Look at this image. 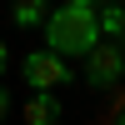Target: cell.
I'll return each mask as SVG.
<instances>
[{"label":"cell","mask_w":125,"mask_h":125,"mask_svg":"<svg viewBox=\"0 0 125 125\" xmlns=\"http://www.w3.org/2000/svg\"><path fill=\"white\" fill-rule=\"evenodd\" d=\"M100 10H80V5H60L45 20V50L55 55H90L100 45Z\"/></svg>","instance_id":"6da1fadb"},{"label":"cell","mask_w":125,"mask_h":125,"mask_svg":"<svg viewBox=\"0 0 125 125\" xmlns=\"http://www.w3.org/2000/svg\"><path fill=\"white\" fill-rule=\"evenodd\" d=\"M20 80H25L30 90H50V95H55V90L70 80V65H65V55H55V50H35V55L20 60Z\"/></svg>","instance_id":"7a4b0ae2"},{"label":"cell","mask_w":125,"mask_h":125,"mask_svg":"<svg viewBox=\"0 0 125 125\" xmlns=\"http://www.w3.org/2000/svg\"><path fill=\"white\" fill-rule=\"evenodd\" d=\"M120 75H125V55H120V45L100 40V45L85 55V85H90V90H110V85H120Z\"/></svg>","instance_id":"3957f363"},{"label":"cell","mask_w":125,"mask_h":125,"mask_svg":"<svg viewBox=\"0 0 125 125\" xmlns=\"http://www.w3.org/2000/svg\"><path fill=\"white\" fill-rule=\"evenodd\" d=\"M20 125H60V100L50 90H35V95L20 105Z\"/></svg>","instance_id":"277c9868"},{"label":"cell","mask_w":125,"mask_h":125,"mask_svg":"<svg viewBox=\"0 0 125 125\" xmlns=\"http://www.w3.org/2000/svg\"><path fill=\"white\" fill-rule=\"evenodd\" d=\"M10 20H15L20 30H45V20H50V5L45 0H15V10H10Z\"/></svg>","instance_id":"5b68a950"},{"label":"cell","mask_w":125,"mask_h":125,"mask_svg":"<svg viewBox=\"0 0 125 125\" xmlns=\"http://www.w3.org/2000/svg\"><path fill=\"white\" fill-rule=\"evenodd\" d=\"M100 35H105V40H125V10L120 5H105V10H100Z\"/></svg>","instance_id":"8992f818"},{"label":"cell","mask_w":125,"mask_h":125,"mask_svg":"<svg viewBox=\"0 0 125 125\" xmlns=\"http://www.w3.org/2000/svg\"><path fill=\"white\" fill-rule=\"evenodd\" d=\"M60 5H80V10H100V0H60Z\"/></svg>","instance_id":"52a82bcc"},{"label":"cell","mask_w":125,"mask_h":125,"mask_svg":"<svg viewBox=\"0 0 125 125\" xmlns=\"http://www.w3.org/2000/svg\"><path fill=\"white\" fill-rule=\"evenodd\" d=\"M5 70H10V45L0 40V75H5Z\"/></svg>","instance_id":"ba28073f"},{"label":"cell","mask_w":125,"mask_h":125,"mask_svg":"<svg viewBox=\"0 0 125 125\" xmlns=\"http://www.w3.org/2000/svg\"><path fill=\"white\" fill-rule=\"evenodd\" d=\"M5 110H10V95H5V85H0V120H5Z\"/></svg>","instance_id":"9c48e42d"},{"label":"cell","mask_w":125,"mask_h":125,"mask_svg":"<svg viewBox=\"0 0 125 125\" xmlns=\"http://www.w3.org/2000/svg\"><path fill=\"white\" fill-rule=\"evenodd\" d=\"M120 125H125V115H120Z\"/></svg>","instance_id":"30bf717a"}]
</instances>
